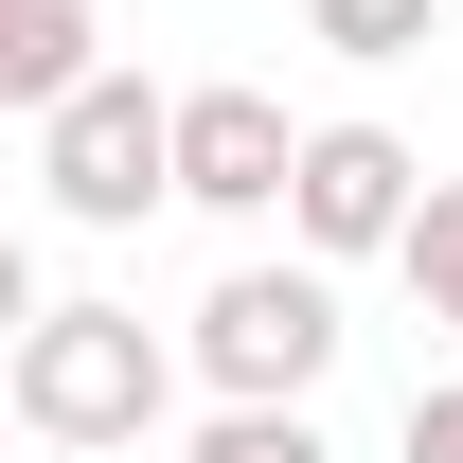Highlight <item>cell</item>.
<instances>
[{
  "label": "cell",
  "mask_w": 463,
  "mask_h": 463,
  "mask_svg": "<svg viewBox=\"0 0 463 463\" xmlns=\"http://www.w3.org/2000/svg\"><path fill=\"white\" fill-rule=\"evenodd\" d=\"M392 268H410V303H428V321L463 339V178H428V196H410V232H392Z\"/></svg>",
  "instance_id": "7"
},
{
  "label": "cell",
  "mask_w": 463,
  "mask_h": 463,
  "mask_svg": "<svg viewBox=\"0 0 463 463\" xmlns=\"http://www.w3.org/2000/svg\"><path fill=\"white\" fill-rule=\"evenodd\" d=\"M196 374H214V410H303L339 374V286L321 268H232L196 303Z\"/></svg>",
  "instance_id": "3"
},
{
  "label": "cell",
  "mask_w": 463,
  "mask_h": 463,
  "mask_svg": "<svg viewBox=\"0 0 463 463\" xmlns=\"http://www.w3.org/2000/svg\"><path fill=\"white\" fill-rule=\"evenodd\" d=\"M90 36H108V18H90V0H0V108H54V90H90Z\"/></svg>",
  "instance_id": "6"
},
{
  "label": "cell",
  "mask_w": 463,
  "mask_h": 463,
  "mask_svg": "<svg viewBox=\"0 0 463 463\" xmlns=\"http://www.w3.org/2000/svg\"><path fill=\"white\" fill-rule=\"evenodd\" d=\"M18 321H36V250L0 232V356H18Z\"/></svg>",
  "instance_id": "11"
},
{
  "label": "cell",
  "mask_w": 463,
  "mask_h": 463,
  "mask_svg": "<svg viewBox=\"0 0 463 463\" xmlns=\"http://www.w3.org/2000/svg\"><path fill=\"white\" fill-rule=\"evenodd\" d=\"M410 196H428V161H410L392 125H303V161H286V232H303V268H356V250H392Z\"/></svg>",
  "instance_id": "4"
},
{
  "label": "cell",
  "mask_w": 463,
  "mask_h": 463,
  "mask_svg": "<svg viewBox=\"0 0 463 463\" xmlns=\"http://www.w3.org/2000/svg\"><path fill=\"white\" fill-rule=\"evenodd\" d=\"M36 178H54L71 232H143V214L178 196V90H143V71L54 90V108H36Z\"/></svg>",
  "instance_id": "2"
},
{
  "label": "cell",
  "mask_w": 463,
  "mask_h": 463,
  "mask_svg": "<svg viewBox=\"0 0 463 463\" xmlns=\"http://www.w3.org/2000/svg\"><path fill=\"white\" fill-rule=\"evenodd\" d=\"M410 463H463V374H428V392H410Z\"/></svg>",
  "instance_id": "10"
},
{
  "label": "cell",
  "mask_w": 463,
  "mask_h": 463,
  "mask_svg": "<svg viewBox=\"0 0 463 463\" xmlns=\"http://www.w3.org/2000/svg\"><path fill=\"white\" fill-rule=\"evenodd\" d=\"M303 36H321V54H428L446 0H303Z\"/></svg>",
  "instance_id": "8"
},
{
  "label": "cell",
  "mask_w": 463,
  "mask_h": 463,
  "mask_svg": "<svg viewBox=\"0 0 463 463\" xmlns=\"http://www.w3.org/2000/svg\"><path fill=\"white\" fill-rule=\"evenodd\" d=\"M161 392H178V356L143 339V303H36L18 356H0V410L36 446H143Z\"/></svg>",
  "instance_id": "1"
},
{
  "label": "cell",
  "mask_w": 463,
  "mask_h": 463,
  "mask_svg": "<svg viewBox=\"0 0 463 463\" xmlns=\"http://www.w3.org/2000/svg\"><path fill=\"white\" fill-rule=\"evenodd\" d=\"M286 161H303V125L268 90H178V196L196 214H286Z\"/></svg>",
  "instance_id": "5"
},
{
  "label": "cell",
  "mask_w": 463,
  "mask_h": 463,
  "mask_svg": "<svg viewBox=\"0 0 463 463\" xmlns=\"http://www.w3.org/2000/svg\"><path fill=\"white\" fill-rule=\"evenodd\" d=\"M196 463H339V446H321V410H214Z\"/></svg>",
  "instance_id": "9"
}]
</instances>
